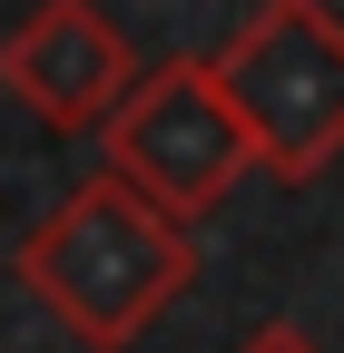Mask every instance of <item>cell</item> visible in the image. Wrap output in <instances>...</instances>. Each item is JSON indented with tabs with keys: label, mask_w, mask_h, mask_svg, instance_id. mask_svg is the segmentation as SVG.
Returning <instances> with one entry per match:
<instances>
[{
	"label": "cell",
	"mask_w": 344,
	"mask_h": 353,
	"mask_svg": "<svg viewBox=\"0 0 344 353\" xmlns=\"http://www.w3.org/2000/svg\"><path fill=\"white\" fill-rule=\"evenodd\" d=\"M138 79H148L138 39H128L99 0H30V10L0 30V88H10L50 138L108 128Z\"/></svg>",
	"instance_id": "277c9868"
},
{
	"label": "cell",
	"mask_w": 344,
	"mask_h": 353,
	"mask_svg": "<svg viewBox=\"0 0 344 353\" xmlns=\"http://www.w3.org/2000/svg\"><path fill=\"white\" fill-rule=\"evenodd\" d=\"M217 88L266 176L315 187L344 157V20L325 0H256L236 39H217Z\"/></svg>",
	"instance_id": "7a4b0ae2"
},
{
	"label": "cell",
	"mask_w": 344,
	"mask_h": 353,
	"mask_svg": "<svg viewBox=\"0 0 344 353\" xmlns=\"http://www.w3.org/2000/svg\"><path fill=\"white\" fill-rule=\"evenodd\" d=\"M246 167H256V148H246V128H236L207 59H157L118 99V118L99 128V176H118L128 196H148L178 226L217 216L246 187Z\"/></svg>",
	"instance_id": "3957f363"
},
{
	"label": "cell",
	"mask_w": 344,
	"mask_h": 353,
	"mask_svg": "<svg viewBox=\"0 0 344 353\" xmlns=\"http://www.w3.org/2000/svg\"><path fill=\"white\" fill-rule=\"evenodd\" d=\"M236 353H325V343H315V334H295V324H266V334H246Z\"/></svg>",
	"instance_id": "5b68a950"
},
{
	"label": "cell",
	"mask_w": 344,
	"mask_h": 353,
	"mask_svg": "<svg viewBox=\"0 0 344 353\" xmlns=\"http://www.w3.org/2000/svg\"><path fill=\"white\" fill-rule=\"evenodd\" d=\"M20 294L50 314L69 343L128 353L148 324H167L197 285V236L148 196H128L118 176H79V187L20 236Z\"/></svg>",
	"instance_id": "6da1fadb"
}]
</instances>
